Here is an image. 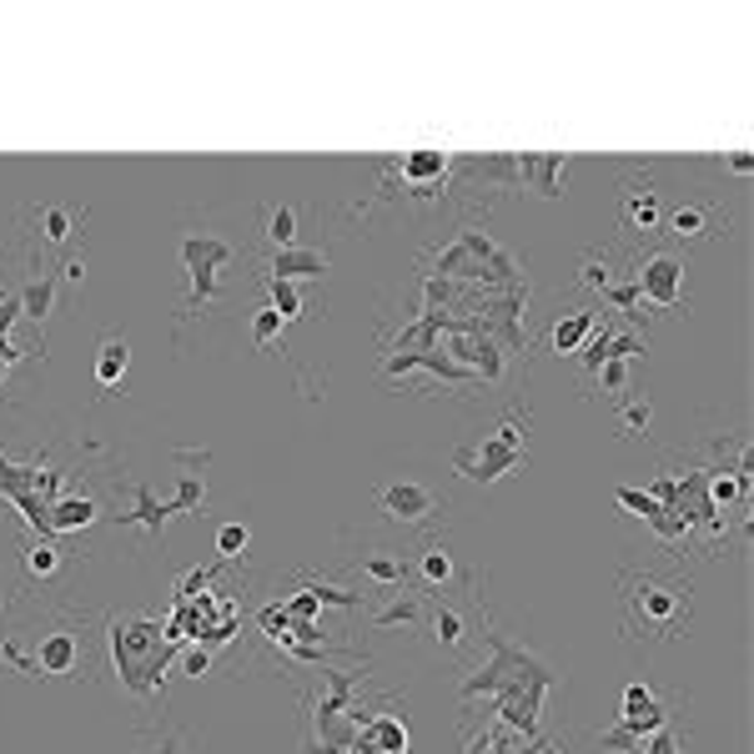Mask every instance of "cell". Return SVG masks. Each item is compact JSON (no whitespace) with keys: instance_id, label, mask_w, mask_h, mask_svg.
<instances>
[{"instance_id":"cell-16","label":"cell","mask_w":754,"mask_h":754,"mask_svg":"<svg viewBox=\"0 0 754 754\" xmlns=\"http://www.w3.org/2000/svg\"><path fill=\"white\" fill-rule=\"evenodd\" d=\"M91 523H96V503H91V498H81V494L56 498V503H50V513H46V529L50 533H81V529H91Z\"/></svg>"},{"instance_id":"cell-8","label":"cell","mask_w":754,"mask_h":754,"mask_svg":"<svg viewBox=\"0 0 754 754\" xmlns=\"http://www.w3.org/2000/svg\"><path fill=\"white\" fill-rule=\"evenodd\" d=\"M618 222H624V232H654L659 227V192H654L649 176L624 186V197H618Z\"/></svg>"},{"instance_id":"cell-22","label":"cell","mask_w":754,"mask_h":754,"mask_svg":"<svg viewBox=\"0 0 754 754\" xmlns=\"http://www.w3.org/2000/svg\"><path fill=\"white\" fill-rule=\"evenodd\" d=\"M267 242H272L277 252H282V247H298V211L282 207V201H277V207H267Z\"/></svg>"},{"instance_id":"cell-13","label":"cell","mask_w":754,"mask_h":754,"mask_svg":"<svg viewBox=\"0 0 754 754\" xmlns=\"http://www.w3.org/2000/svg\"><path fill=\"white\" fill-rule=\"evenodd\" d=\"M448 151H433V147H422V151H408V156L397 161V172H403V182L413 186V192H428V186H438L448 176Z\"/></svg>"},{"instance_id":"cell-34","label":"cell","mask_w":754,"mask_h":754,"mask_svg":"<svg viewBox=\"0 0 754 754\" xmlns=\"http://www.w3.org/2000/svg\"><path fill=\"white\" fill-rule=\"evenodd\" d=\"M730 166H734V172H740V176H750V166H754V161H750V151H734V156H730Z\"/></svg>"},{"instance_id":"cell-20","label":"cell","mask_w":754,"mask_h":754,"mask_svg":"<svg viewBox=\"0 0 754 754\" xmlns=\"http://www.w3.org/2000/svg\"><path fill=\"white\" fill-rule=\"evenodd\" d=\"M15 298H21V317L46 322L50 308H56V277H31V282H25Z\"/></svg>"},{"instance_id":"cell-14","label":"cell","mask_w":754,"mask_h":754,"mask_svg":"<svg viewBox=\"0 0 754 754\" xmlns=\"http://www.w3.org/2000/svg\"><path fill=\"white\" fill-rule=\"evenodd\" d=\"M594 327H599L594 308H569L564 317L554 322V352H558V358H573V352L594 337Z\"/></svg>"},{"instance_id":"cell-26","label":"cell","mask_w":754,"mask_h":754,"mask_svg":"<svg viewBox=\"0 0 754 754\" xmlns=\"http://www.w3.org/2000/svg\"><path fill=\"white\" fill-rule=\"evenodd\" d=\"M413 618H418V599H403V594H393V604L383 608V614L372 618V624H378V629H393V624H413Z\"/></svg>"},{"instance_id":"cell-9","label":"cell","mask_w":754,"mask_h":754,"mask_svg":"<svg viewBox=\"0 0 754 754\" xmlns=\"http://www.w3.org/2000/svg\"><path fill=\"white\" fill-rule=\"evenodd\" d=\"M76 654H81V643H76L71 629H50L36 639V654H31V674H71L76 669Z\"/></svg>"},{"instance_id":"cell-30","label":"cell","mask_w":754,"mask_h":754,"mask_svg":"<svg viewBox=\"0 0 754 754\" xmlns=\"http://www.w3.org/2000/svg\"><path fill=\"white\" fill-rule=\"evenodd\" d=\"M277 333H282V312H277V308H262V312H257V322H252V343L267 347Z\"/></svg>"},{"instance_id":"cell-21","label":"cell","mask_w":754,"mask_h":754,"mask_svg":"<svg viewBox=\"0 0 754 754\" xmlns=\"http://www.w3.org/2000/svg\"><path fill=\"white\" fill-rule=\"evenodd\" d=\"M21 564H25V573H31V579H56L66 558H61V548L50 544V538H36V544H25Z\"/></svg>"},{"instance_id":"cell-18","label":"cell","mask_w":754,"mask_h":754,"mask_svg":"<svg viewBox=\"0 0 754 754\" xmlns=\"http://www.w3.org/2000/svg\"><path fill=\"white\" fill-rule=\"evenodd\" d=\"M433 639L443 643L448 654H463V649H468V618L457 614L453 604H438L433 608Z\"/></svg>"},{"instance_id":"cell-23","label":"cell","mask_w":754,"mask_h":754,"mask_svg":"<svg viewBox=\"0 0 754 754\" xmlns=\"http://www.w3.org/2000/svg\"><path fill=\"white\" fill-rule=\"evenodd\" d=\"M71 232H76V217L66 207H46V211H40V236H46L50 247L71 242Z\"/></svg>"},{"instance_id":"cell-2","label":"cell","mask_w":754,"mask_h":754,"mask_svg":"<svg viewBox=\"0 0 754 754\" xmlns=\"http://www.w3.org/2000/svg\"><path fill=\"white\" fill-rule=\"evenodd\" d=\"M112 649L121 680L137 694H151L161 684V669L172 664L176 639H166V629L147 624V618H121V624H112Z\"/></svg>"},{"instance_id":"cell-10","label":"cell","mask_w":754,"mask_h":754,"mask_svg":"<svg viewBox=\"0 0 754 754\" xmlns=\"http://www.w3.org/2000/svg\"><path fill=\"white\" fill-rule=\"evenodd\" d=\"M669 236L674 242H715L719 236V211L709 207V201H684L674 217H669Z\"/></svg>"},{"instance_id":"cell-6","label":"cell","mask_w":754,"mask_h":754,"mask_svg":"<svg viewBox=\"0 0 754 754\" xmlns=\"http://www.w3.org/2000/svg\"><path fill=\"white\" fill-rule=\"evenodd\" d=\"M378 508H383V519L393 523H428L433 513H443V503H438L433 488H422V483L413 478H397V483H383L378 488Z\"/></svg>"},{"instance_id":"cell-31","label":"cell","mask_w":754,"mask_h":754,"mask_svg":"<svg viewBox=\"0 0 754 754\" xmlns=\"http://www.w3.org/2000/svg\"><path fill=\"white\" fill-rule=\"evenodd\" d=\"M634 754H680V734H674V730L664 724V730H654Z\"/></svg>"},{"instance_id":"cell-17","label":"cell","mask_w":754,"mask_h":754,"mask_svg":"<svg viewBox=\"0 0 754 754\" xmlns=\"http://www.w3.org/2000/svg\"><path fill=\"white\" fill-rule=\"evenodd\" d=\"M126 368H131V347H126V337H106L96 352V383L101 387H121Z\"/></svg>"},{"instance_id":"cell-32","label":"cell","mask_w":754,"mask_h":754,"mask_svg":"<svg viewBox=\"0 0 754 754\" xmlns=\"http://www.w3.org/2000/svg\"><path fill=\"white\" fill-rule=\"evenodd\" d=\"M618 503H624V508H639L643 519H654V513H659V498L654 494H634V488H618Z\"/></svg>"},{"instance_id":"cell-5","label":"cell","mask_w":754,"mask_h":754,"mask_svg":"<svg viewBox=\"0 0 754 754\" xmlns=\"http://www.w3.org/2000/svg\"><path fill=\"white\" fill-rule=\"evenodd\" d=\"M182 262H186V277H192V308L217 298V267L232 262V242L211 232H192L182 242Z\"/></svg>"},{"instance_id":"cell-4","label":"cell","mask_w":754,"mask_h":754,"mask_svg":"<svg viewBox=\"0 0 754 754\" xmlns=\"http://www.w3.org/2000/svg\"><path fill=\"white\" fill-rule=\"evenodd\" d=\"M629 267H634L639 302L649 312H680L684 308V262H680V252L654 247V252H643V257H634Z\"/></svg>"},{"instance_id":"cell-29","label":"cell","mask_w":754,"mask_h":754,"mask_svg":"<svg viewBox=\"0 0 754 754\" xmlns=\"http://www.w3.org/2000/svg\"><path fill=\"white\" fill-rule=\"evenodd\" d=\"M649 418H654V408H649V403H629V408L618 413V433H624V438H639L643 428H649Z\"/></svg>"},{"instance_id":"cell-1","label":"cell","mask_w":754,"mask_h":754,"mask_svg":"<svg viewBox=\"0 0 754 754\" xmlns=\"http://www.w3.org/2000/svg\"><path fill=\"white\" fill-rule=\"evenodd\" d=\"M618 608H624V634L634 643L680 639L694 614L689 579L674 569H629L618 579Z\"/></svg>"},{"instance_id":"cell-27","label":"cell","mask_w":754,"mask_h":754,"mask_svg":"<svg viewBox=\"0 0 754 754\" xmlns=\"http://www.w3.org/2000/svg\"><path fill=\"white\" fill-rule=\"evenodd\" d=\"M362 573H368L372 583H403V573L408 569H403V558H378L372 554V558H362Z\"/></svg>"},{"instance_id":"cell-28","label":"cell","mask_w":754,"mask_h":754,"mask_svg":"<svg viewBox=\"0 0 754 754\" xmlns=\"http://www.w3.org/2000/svg\"><path fill=\"white\" fill-rule=\"evenodd\" d=\"M247 544H252V533L242 529V523H227V529L217 533V554L222 558H242L247 554Z\"/></svg>"},{"instance_id":"cell-33","label":"cell","mask_w":754,"mask_h":754,"mask_svg":"<svg viewBox=\"0 0 754 754\" xmlns=\"http://www.w3.org/2000/svg\"><path fill=\"white\" fill-rule=\"evenodd\" d=\"M207 669H211V654H207V649H192V654H186V674H192V680H201Z\"/></svg>"},{"instance_id":"cell-15","label":"cell","mask_w":754,"mask_h":754,"mask_svg":"<svg viewBox=\"0 0 754 754\" xmlns=\"http://www.w3.org/2000/svg\"><path fill=\"white\" fill-rule=\"evenodd\" d=\"M327 272V252H312V247H282L272 252V262H267V277H322Z\"/></svg>"},{"instance_id":"cell-7","label":"cell","mask_w":754,"mask_h":754,"mask_svg":"<svg viewBox=\"0 0 754 754\" xmlns=\"http://www.w3.org/2000/svg\"><path fill=\"white\" fill-rule=\"evenodd\" d=\"M669 715L664 705H659V694L649 689V684H629L624 689V715H618V730L634 734V740H649L654 730H664Z\"/></svg>"},{"instance_id":"cell-19","label":"cell","mask_w":754,"mask_h":754,"mask_svg":"<svg viewBox=\"0 0 754 754\" xmlns=\"http://www.w3.org/2000/svg\"><path fill=\"white\" fill-rule=\"evenodd\" d=\"M418 573H422V583H428V589H448V583L457 579V564H453V554H448L443 544H422Z\"/></svg>"},{"instance_id":"cell-3","label":"cell","mask_w":754,"mask_h":754,"mask_svg":"<svg viewBox=\"0 0 754 754\" xmlns=\"http://www.w3.org/2000/svg\"><path fill=\"white\" fill-rule=\"evenodd\" d=\"M519 428H529V413H523V418H508L503 428H498V438H488L483 448H457L453 468L473 483H498L503 473H513L523 457H529V433H519Z\"/></svg>"},{"instance_id":"cell-12","label":"cell","mask_w":754,"mask_h":754,"mask_svg":"<svg viewBox=\"0 0 754 754\" xmlns=\"http://www.w3.org/2000/svg\"><path fill=\"white\" fill-rule=\"evenodd\" d=\"M519 182H529L538 197H558L569 182V156H519Z\"/></svg>"},{"instance_id":"cell-24","label":"cell","mask_w":754,"mask_h":754,"mask_svg":"<svg viewBox=\"0 0 754 754\" xmlns=\"http://www.w3.org/2000/svg\"><path fill=\"white\" fill-rule=\"evenodd\" d=\"M267 287H272V308L282 312V322L302 317V292H298V282H287V277H267Z\"/></svg>"},{"instance_id":"cell-11","label":"cell","mask_w":754,"mask_h":754,"mask_svg":"<svg viewBox=\"0 0 754 754\" xmlns=\"http://www.w3.org/2000/svg\"><path fill=\"white\" fill-rule=\"evenodd\" d=\"M352 744H362L368 754H408V724L397 715H372V719H362V730Z\"/></svg>"},{"instance_id":"cell-25","label":"cell","mask_w":754,"mask_h":754,"mask_svg":"<svg viewBox=\"0 0 754 754\" xmlns=\"http://www.w3.org/2000/svg\"><path fill=\"white\" fill-rule=\"evenodd\" d=\"M594 383H599V393H608V397L629 393V358H614V362H604V368L594 372Z\"/></svg>"}]
</instances>
